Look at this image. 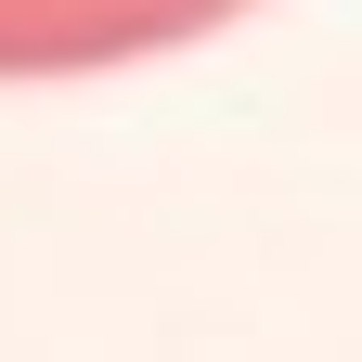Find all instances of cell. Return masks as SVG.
<instances>
[{"mask_svg": "<svg viewBox=\"0 0 362 362\" xmlns=\"http://www.w3.org/2000/svg\"><path fill=\"white\" fill-rule=\"evenodd\" d=\"M233 13H259V0H0V78H104Z\"/></svg>", "mask_w": 362, "mask_h": 362, "instance_id": "1", "label": "cell"}]
</instances>
